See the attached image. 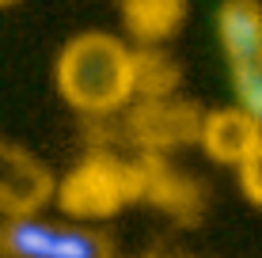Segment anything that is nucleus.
<instances>
[{"label": "nucleus", "instance_id": "9d476101", "mask_svg": "<svg viewBox=\"0 0 262 258\" xmlns=\"http://www.w3.org/2000/svg\"><path fill=\"white\" fill-rule=\"evenodd\" d=\"M8 4H15V0H0V8H8Z\"/></svg>", "mask_w": 262, "mask_h": 258}, {"label": "nucleus", "instance_id": "f03ea898", "mask_svg": "<svg viewBox=\"0 0 262 258\" xmlns=\"http://www.w3.org/2000/svg\"><path fill=\"white\" fill-rule=\"evenodd\" d=\"M144 182H148V175L137 167L111 156H92L76 163L61 182H53V198L61 201L69 220L95 224V220L114 217L129 201H137L144 194Z\"/></svg>", "mask_w": 262, "mask_h": 258}, {"label": "nucleus", "instance_id": "20e7f679", "mask_svg": "<svg viewBox=\"0 0 262 258\" xmlns=\"http://www.w3.org/2000/svg\"><path fill=\"white\" fill-rule=\"evenodd\" d=\"M0 247L12 258H114V243L95 224H76V220H42L15 217L0 232Z\"/></svg>", "mask_w": 262, "mask_h": 258}, {"label": "nucleus", "instance_id": "0eeeda50", "mask_svg": "<svg viewBox=\"0 0 262 258\" xmlns=\"http://www.w3.org/2000/svg\"><path fill=\"white\" fill-rule=\"evenodd\" d=\"M122 15L137 38L160 42L183 19V0H122Z\"/></svg>", "mask_w": 262, "mask_h": 258}, {"label": "nucleus", "instance_id": "9b49d317", "mask_svg": "<svg viewBox=\"0 0 262 258\" xmlns=\"http://www.w3.org/2000/svg\"><path fill=\"white\" fill-rule=\"evenodd\" d=\"M160 258H183V254H160Z\"/></svg>", "mask_w": 262, "mask_h": 258}, {"label": "nucleus", "instance_id": "39448f33", "mask_svg": "<svg viewBox=\"0 0 262 258\" xmlns=\"http://www.w3.org/2000/svg\"><path fill=\"white\" fill-rule=\"evenodd\" d=\"M53 198V175L27 148L0 140V213L8 220L34 217Z\"/></svg>", "mask_w": 262, "mask_h": 258}, {"label": "nucleus", "instance_id": "423d86ee", "mask_svg": "<svg viewBox=\"0 0 262 258\" xmlns=\"http://www.w3.org/2000/svg\"><path fill=\"white\" fill-rule=\"evenodd\" d=\"M262 126L247 118L239 106H221L198 118V145L205 148V156L216 159L224 167H239L247 152L258 145Z\"/></svg>", "mask_w": 262, "mask_h": 258}, {"label": "nucleus", "instance_id": "f257e3e1", "mask_svg": "<svg viewBox=\"0 0 262 258\" xmlns=\"http://www.w3.org/2000/svg\"><path fill=\"white\" fill-rule=\"evenodd\" d=\"M53 84L72 110L114 114L137 95V50L118 34L84 31L61 46Z\"/></svg>", "mask_w": 262, "mask_h": 258}, {"label": "nucleus", "instance_id": "6e6552de", "mask_svg": "<svg viewBox=\"0 0 262 258\" xmlns=\"http://www.w3.org/2000/svg\"><path fill=\"white\" fill-rule=\"evenodd\" d=\"M148 126L144 140L148 145H179L186 137H198V118L190 106H175V103H152L144 114H137V129Z\"/></svg>", "mask_w": 262, "mask_h": 258}, {"label": "nucleus", "instance_id": "1a4fd4ad", "mask_svg": "<svg viewBox=\"0 0 262 258\" xmlns=\"http://www.w3.org/2000/svg\"><path fill=\"white\" fill-rule=\"evenodd\" d=\"M236 179H239L243 198H247L255 209H262V137H258V145L247 152V159L236 167Z\"/></svg>", "mask_w": 262, "mask_h": 258}, {"label": "nucleus", "instance_id": "7ed1b4c3", "mask_svg": "<svg viewBox=\"0 0 262 258\" xmlns=\"http://www.w3.org/2000/svg\"><path fill=\"white\" fill-rule=\"evenodd\" d=\"M213 23L232 76V106L262 126V0H221Z\"/></svg>", "mask_w": 262, "mask_h": 258}]
</instances>
